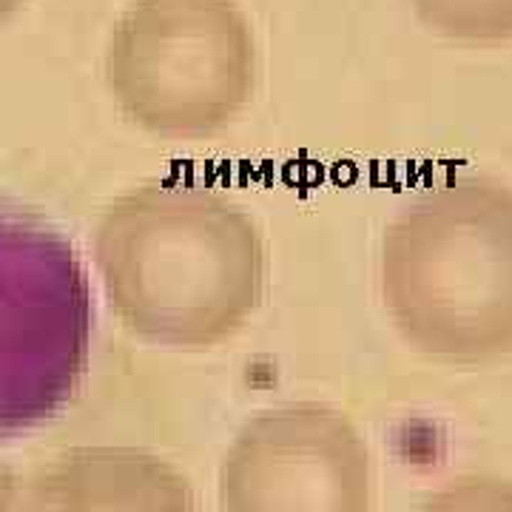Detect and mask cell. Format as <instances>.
<instances>
[{
	"instance_id": "cell-1",
	"label": "cell",
	"mask_w": 512,
	"mask_h": 512,
	"mask_svg": "<svg viewBox=\"0 0 512 512\" xmlns=\"http://www.w3.org/2000/svg\"><path fill=\"white\" fill-rule=\"evenodd\" d=\"M94 268L117 319L174 350L228 342L268 288L254 217L197 180H151L120 194L94 228Z\"/></svg>"
},
{
	"instance_id": "cell-2",
	"label": "cell",
	"mask_w": 512,
	"mask_h": 512,
	"mask_svg": "<svg viewBox=\"0 0 512 512\" xmlns=\"http://www.w3.org/2000/svg\"><path fill=\"white\" fill-rule=\"evenodd\" d=\"M384 311L430 359L481 365L512 353V188L458 177L390 220L379 254Z\"/></svg>"
},
{
	"instance_id": "cell-10",
	"label": "cell",
	"mask_w": 512,
	"mask_h": 512,
	"mask_svg": "<svg viewBox=\"0 0 512 512\" xmlns=\"http://www.w3.org/2000/svg\"><path fill=\"white\" fill-rule=\"evenodd\" d=\"M23 3L26 0H0V23H6V20L12 18Z\"/></svg>"
},
{
	"instance_id": "cell-8",
	"label": "cell",
	"mask_w": 512,
	"mask_h": 512,
	"mask_svg": "<svg viewBox=\"0 0 512 512\" xmlns=\"http://www.w3.org/2000/svg\"><path fill=\"white\" fill-rule=\"evenodd\" d=\"M419 512H512V484L490 476L458 478Z\"/></svg>"
},
{
	"instance_id": "cell-7",
	"label": "cell",
	"mask_w": 512,
	"mask_h": 512,
	"mask_svg": "<svg viewBox=\"0 0 512 512\" xmlns=\"http://www.w3.org/2000/svg\"><path fill=\"white\" fill-rule=\"evenodd\" d=\"M419 18L444 37L493 43L512 37V0H413Z\"/></svg>"
},
{
	"instance_id": "cell-9",
	"label": "cell",
	"mask_w": 512,
	"mask_h": 512,
	"mask_svg": "<svg viewBox=\"0 0 512 512\" xmlns=\"http://www.w3.org/2000/svg\"><path fill=\"white\" fill-rule=\"evenodd\" d=\"M0 512H29L26 481H20L9 470H0Z\"/></svg>"
},
{
	"instance_id": "cell-3",
	"label": "cell",
	"mask_w": 512,
	"mask_h": 512,
	"mask_svg": "<svg viewBox=\"0 0 512 512\" xmlns=\"http://www.w3.org/2000/svg\"><path fill=\"white\" fill-rule=\"evenodd\" d=\"M106 83L123 114L148 134L214 137L254 94L251 20L234 0H137L114 23Z\"/></svg>"
},
{
	"instance_id": "cell-6",
	"label": "cell",
	"mask_w": 512,
	"mask_h": 512,
	"mask_svg": "<svg viewBox=\"0 0 512 512\" xmlns=\"http://www.w3.org/2000/svg\"><path fill=\"white\" fill-rule=\"evenodd\" d=\"M29 512H197L168 461L131 447H83L26 481Z\"/></svg>"
},
{
	"instance_id": "cell-5",
	"label": "cell",
	"mask_w": 512,
	"mask_h": 512,
	"mask_svg": "<svg viewBox=\"0 0 512 512\" xmlns=\"http://www.w3.org/2000/svg\"><path fill=\"white\" fill-rule=\"evenodd\" d=\"M222 512H370L373 470L345 413L299 402L237 433L220 470Z\"/></svg>"
},
{
	"instance_id": "cell-4",
	"label": "cell",
	"mask_w": 512,
	"mask_h": 512,
	"mask_svg": "<svg viewBox=\"0 0 512 512\" xmlns=\"http://www.w3.org/2000/svg\"><path fill=\"white\" fill-rule=\"evenodd\" d=\"M94 293L69 237L0 205V441L72 402L92 359Z\"/></svg>"
}]
</instances>
